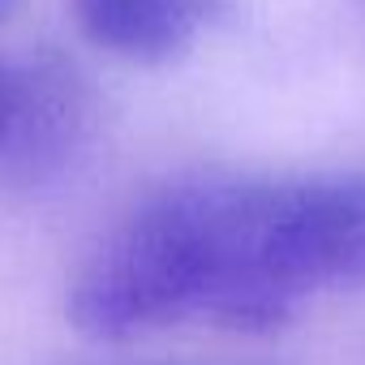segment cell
Segmentation results:
<instances>
[{"label":"cell","instance_id":"obj_3","mask_svg":"<svg viewBox=\"0 0 365 365\" xmlns=\"http://www.w3.org/2000/svg\"><path fill=\"white\" fill-rule=\"evenodd\" d=\"M228 9V0H73L78 31L133 65H168Z\"/></svg>","mask_w":365,"mask_h":365},{"label":"cell","instance_id":"obj_5","mask_svg":"<svg viewBox=\"0 0 365 365\" xmlns=\"http://www.w3.org/2000/svg\"><path fill=\"white\" fill-rule=\"evenodd\" d=\"M5 9H9V0H0V18H5Z\"/></svg>","mask_w":365,"mask_h":365},{"label":"cell","instance_id":"obj_4","mask_svg":"<svg viewBox=\"0 0 365 365\" xmlns=\"http://www.w3.org/2000/svg\"><path fill=\"white\" fill-rule=\"evenodd\" d=\"M9 108H14V65L0 61V133L9 125Z\"/></svg>","mask_w":365,"mask_h":365},{"label":"cell","instance_id":"obj_1","mask_svg":"<svg viewBox=\"0 0 365 365\" xmlns=\"http://www.w3.org/2000/svg\"><path fill=\"white\" fill-rule=\"evenodd\" d=\"M262 250L292 301L365 288V172L262 176Z\"/></svg>","mask_w":365,"mask_h":365},{"label":"cell","instance_id":"obj_2","mask_svg":"<svg viewBox=\"0 0 365 365\" xmlns=\"http://www.w3.org/2000/svg\"><path fill=\"white\" fill-rule=\"evenodd\" d=\"M99 129V91L61 48H39L14 65V108L0 133V185L35 194L82 159Z\"/></svg>","mask_w":365,"mask_h":365}]
</instances>
